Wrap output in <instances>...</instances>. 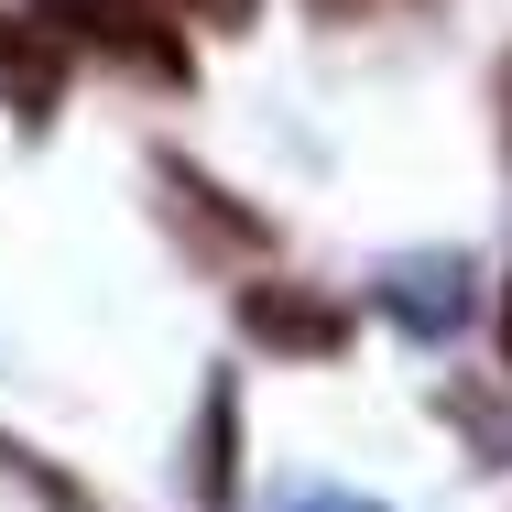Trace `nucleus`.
Here are the masks:
<instances>
[{"label":"nucleus","mask_w":512,"mask_h":512,"mask_svg":"<svg viewBox=\"0 0 512 512\" xmlns=\"http://www.w3.org/2000/svg\"><path fill=\"white\" fill-rule=\"evenodd\" d=\"M33 22L55 44H77V55H109V66L153 77V88H186L197 77V55H186V33H175L164 0H33Z\"/></svg>","instance_id":"obj_1"},{"label":"nucleus","mask_w":512,"mask_h":512,"mask_svg":"<svg viewBox=\"0 0 512 512\" xmlns=\"http://www.w3.org/2000/svg\"><path fill=\"white\" fill-rule=\"evenodd\" d=\"M371 295H382V316H393L404 338H447V327L469 316V262H458V251H404Z\"/></svg>","instance_id":"obj_2"},{"label":"nucleus","mask_w":512,"mask_h":512,"mask_svg":"<svg viewBox=\"0 0 512 512\" xmlns=\"http://www.w3.org/2000/svg\"><path fill=\"white\" fill-rule=\"evenodd\" d=\"M240 327H251L262 349H295V360H327V349L349 338V316L327 306V295H306V284H251V295H240Z\"/></svg>","instance_id":"obj_3"},{"label":"nucleus","mask_w":512,"mask_h":512,"mask_svg":"<svg viewBox=\"0 0 512 512\" xmlns=\"http://www.w3.org/2000/svg\"><path fill=\"white\" fill-rule=\"evenodd\" d=\"M0 88L22 99V120H44V109H55L66 55H55V33H44V22H0Z\"/></svg>","instance_id":"obj_4"},{"label":"nucleus","mask_w":512,"mask_h":512,"mask_svg":"<svg viewBox=\"0 0 512 512\" xmlns=\"http://www.w3.org/2000/svg\"><path fill=\"white\" fill-rule=\"evenodd\" d=\"M229 480H240V469H229V382H218V393H207V436H197V491L229 502Z\"/></svg>","instance_id":"obj_5"},{"label":"nucleus","mask_w":512,"mask_h":512,"mask_svg":"<svg viewBox=\"0 0 512 512\" xmlns=\"http://www.w3.org/2000/svg\"><path fill=\"white\" fill-rule=\"evenodd\" d=\"M164 11H175V22H207V33H240L262 0H164Z\"/></svg>","instance_id":"obj_6"},{"label":"nucleus","mask_w":512,"mask_h":512,"mask_svg":"<svg viewBox=\"0 0 512 512\" xmlns=\"http://www.w3.org/2000/svg\"><path fill=\"white\" fill-rule=\"evenodd\" d=\"M273 512H382V502H360V491H295V502H273Z\"/></svg>","instance_id":"obj_7"},{"label":"nucleus","mask_w":512,"mask_h":512,"mask_svg":"<svg viewBox=\"0 0 512 512\" xmlns=\"http://www.w3.org/2000/svg\"><path fill=\"white\" fill-rule=\"evenodd\" d=\"M371 11H404V0H316V22H371Z\"/></svg>","instance_id":"obj_8"},{"label":"nucleus","mask_w":512,"mask_h":512,"mask_svg":"<svg viewBox=\"0 0 512 512\" xmlns=\"http://www.w3.org/2000/svg\"><path fill=\"white\" fill-rule=\"evenodd\" d=\"M502 349H512V295H502Z\"/></svg>","instance_id":"obj_9"}]
</instances>
